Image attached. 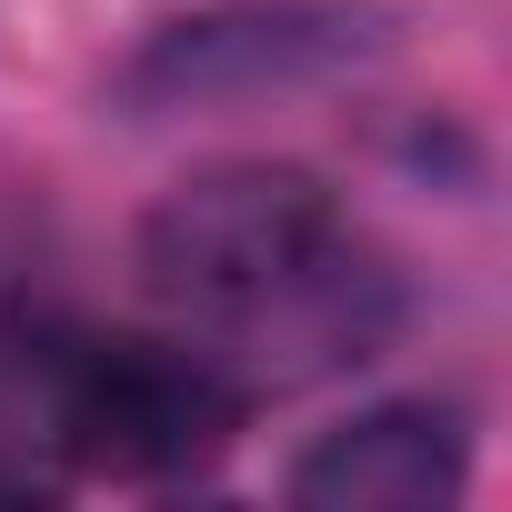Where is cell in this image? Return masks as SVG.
Masks as SVG:
<instances>
[{
    "mask_svg": "<svg viewBox=\"0 0 512 512\" xmlns=\"http://www.w3.org/2000/svg\"><path fill=\"white\" fill-rule=\"evenodd\" d=\"M131 262H141V292L181 312L201 352H221L231 372L251 352L292 382V372L362 362L392 332V272L362 251L342 201L292 161L191 171L181 191L151 201Z\"/></svg>",
    "mask_w": 512,
    "mask_h": 512,
    "instance_id": "6da1fadb",
    "label": "cell"
},
{
    "mask_svg": "<svg viewBox=\"0 0 512 512\" xmlns=\"http://www.w3.org/2000/svg\"><path fill=\"white\" fill-rule=\"evenodd\" d=\"M241 372L201 342H141V332H111V342H81L51 382V422L81 462L101 472H131V482H171V472H201L231 432H241Z\"/></svg>",
    "mask_w": 512,
    "mask_h": 512,
    "instance_id": "3957f363",
    "label": "cell"
},
{
    "mask_svg": "<svg viewBox=\"0 0 512 512\" xmlns=\"http://www.w3.org/2000/svg\"><path fill=\"white\" fill-rule=\"evenodd\" d=\"M382 51V11L362 0H231V11H191L161 21L121 71V111L161 121V111H231V101H272L302 81H332L352 61Z\"/></svg>",
    "mask_w": 512,
    "mask_h": 512,
    "instance_id": "7a4b0ae2",
    "label": "cell"
},
{
    "mask_svg": "<svg viewBox=\"0 0 512 512\" xmlns=\"http://www.w3.org/2000/svg\"><path fill=\"white\" fill-rule=\"evenodd\" d=\"M462 472H472V432L452 402H382L292 462V502H312V512H432L462 492Z\"/></svg>",
    "mask_w": 512,
    "mask_h": 512,
    "instance_id": "277c9868",
    "label": "cell"
}]
</instances>
